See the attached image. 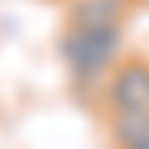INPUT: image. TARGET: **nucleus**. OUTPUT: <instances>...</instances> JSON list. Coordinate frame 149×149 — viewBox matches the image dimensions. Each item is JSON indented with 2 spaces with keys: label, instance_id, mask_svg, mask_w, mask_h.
<instances>
[{
  "label": "nucleus",
  "instance_id": "f257e3e1",
  "mask_svg": "<svg viewBox=\"0 0 149 149\" xmlns=\"http://www.w3.org/2000/svg\"><path fill=\"white\" fill-rule=\"evenodd\" d=\"M56 49H61V61H65V73L73 81V89L77 93H89V101L101 97L105 77L113 73L117 61L125 56L121 28H77V24H65Z\"/></svg>",
  "mask_w": 149,
  "mask_h": 149
},
{
  "label": "nucleus",
  "instance_id": "f03ea898",
  "mask_svg": "<svg viewBox=\"0 0 149 149\" xmlns=\"http://www.w3.org/2000/svg\"><path fill=\"white\" fill-rule=\"evenodd\" d=\"M101 101L113 113H149V61L129 52L117 61V69L105 77L101 85Z\"/></svg>",
  "mask_w": 149,
  "mask_h": 149
},
{
  "label": "nucleus",
  "instance_id": "7ed1b4c3",
  "mask_svg": "<svg viewBox=\"0 0 149 149\" xmlns=\"http://www.w3.org/2000/svg\"><path fill=\"white\" fill-rule=\"evenodd\" d=\"M125 12L121 0H65V24L77 28H121Z\"/></svg>",
  "mask_w": 149,
  "mask_h": 149
},
{
  "label": "nucleus",
  "instance_id": "20e7f679",
  "mask_svg": "<svg viewBox=\"0 0 149 149\" xmlns=\"http://www.w3.org/2000/svg\"><path fill=\"white\" fill-rule=\"evenodd\" d=\"M109 137L117 149H145L149 145V113H113Z\"/></svg>",
  "mask_w": 149,
  "mask_h": 149
},
{
  "label": "nucleus",
  "instance_id": "39448f33",
  "mask_svg": "<svg viewBox=\"0 0 149 149\" xmlns=\"http://www.w3.org/2000/svg\"><path fill=\"white\" fill-rule=\"evenodd\" d=\"M121 4L125 8H137V4H145V0H121Z\"/></svg>",
  "mask_w": 149,
  "mask_h": 149
}]
</instances>
